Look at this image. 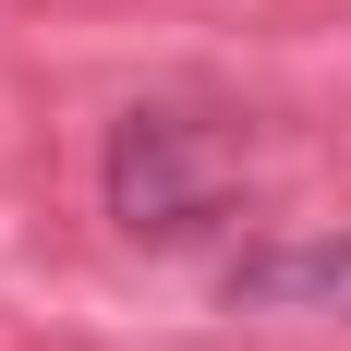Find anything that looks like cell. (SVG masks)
I'll return each mask as SVG.
<instances>
[{"mask_svg": "<svg viewBox=\"0 0 351 351\" xmlns=\"http://www.w3.org/2000/svg\"><path fill=\"white\" fill-rule=\"evenodd\" d=\"M218 194H230V145H218L194 109H134V121L109 134V218H121L134 243L206 230Z\"/></svg>", "mask_w": 351, "mask_h": 351, "instance_id": "6da1fadb", "label": "cell"}, {"mask_svg": "<svg viewBox=\"0 0 351 351\" xmlns=\"http://www.w3.org/2000/svg\"><path fill=\"white\" fill-rule=\"evenodd\" d=\"M230 303H315V315H351V243H291L230 267Z\"/></svg>", "mask_w": 351, "mask_h": 351, "instance_id": "7a4b0ae2", "label": "cell"}]
</instances>
